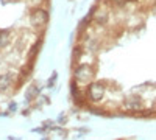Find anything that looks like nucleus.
Here are the masks:
<instances>
[{
	"mask_svg": "<svg viewBox=\"0 0 156 140\" xmlns=\"http://www.w3.org/2000/svg\"><path fill=\"white\" fill-rule=\"evenodd\" d=\"M37 94H39V89H37V86H31V87L28 89V94H27L28 97H27V100H28V101H31V100H33V98H34Z\"/></svg>",
	"mask_w": 156,
	"mask_h": 140,
	"instance_id": "423d86ee",
	"label": "nucleus"
},
{
	"mask_svg": "<svg viewBox=\"0 0 156 140\" xmlns=\"http://www.w3.org/2000/svg\"><path fill=\"white\" fill-rule=\"evenodd\" d=\"M31 20L37 25H45L47 20H48V12L42 8H36L33 12H31Z\"/></svg>",
	"mask_w": 156,
	"mask_h": 140,
	"instance_id": "20e7f679",
	"label": "nucleus"
},
{
	"mask_svg": "<svg viewBox=\"0 0 156 140\" xmlns=\"http://www.w3.org/2000/svg\"><path fill=\"white\" fill-rule=\"evenodd\" d=\"M92 76H94V70L89 64H78L73 70V81H76V84L87 86L92 81Z\"/></svg>",
	"mask_w": 156,
	"mask_h": 140,
	"instance_id": "f03ea898",
	"label": "nucleus"
},
{
	"mask_svg": "<svg viewBox=\"0 0 156 140\" xmlns=\"http://www.w3.org/2000/svg\"><path fill=\"white\" fill-rule=\"evenodd\" d=\"M105 92H106V87L103 83L90 81L84 89V97H86L87 101H90V103H98V101H101L103 97H105Z\"/></svg>",
	"mask_w": 156,
	"mask_h": 140,
	"instance_id": "f257e3e1",
	"label": "nucleus"
},
{
	"mask_svg": "<svg viewBox=\"0 0 156 140\" xmlns=\"http://www.w3.org/2000/svg\"><path fill=\"white\" fill-rule=\"evenodd\" d=\"M11 86H12V75L11 73L0 75V92H6Z\"/></svg>",
	"mask_w": 156,
	"mask_h": 140,
	"instance_id": "39448f33",
	"label": "nucleus"
},
{
	"mask_svg": "<svg viewBox=\"0 0 156 140\" xmlns=\"http://www.w3.org/2000/svg\"><path fill=\"white\" fill-rule=\"evenodd\" d=\"M9 109L14 111V109H16V103H11V104H9Z\"/></svg>",
	"mask_w": 156,
	"mask_h": 140,
	"instance_id": "0eeeda50",
	"label": "nucleus"
},
{
	"mask_svg": "<svg viewBox=\"0 0 156 140\" xmlns=\"http://www.w3.org/2000/svg\"><path fill=\"white\" fill-rule=\"evenodd\" d=\"M123 109L128 112H139L142 109V100L137 95H129L123 100Z\"/></svg>",
	"mask_w": 156,
	"mask_h": 140,
	"instance_id": "7ed1b4c3",
	"label": "nucleus"
}]
</instances>
